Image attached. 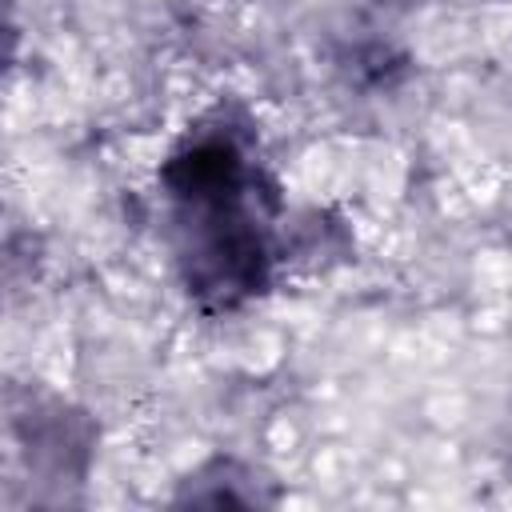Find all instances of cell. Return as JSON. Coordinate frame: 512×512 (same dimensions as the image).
Segmentation results:
<instances>
[{"instance_id": "obj_2", "label": "cell", "mask_w": 512, "mask_h": 512, "mask_svg": "<svg viewBox=\"0 0 512 512\" xmlns=\"http://www.w3.org/2000/svg\"><path fill=\"white\" fill-rule=\"evenodd\" d=\"M260 480L252 468H244L232 456H216L204 468L188 476V484L176 492V504H264Z\"/></svg>"}, {"instance_id": "obj_1", "label": "cell", "mask_w": 512, "mask_h": 512, "mask_svg": "<svg viewBox=\"0 0 512 512\" xmlns=\"http://www.w3.org/2000/svg\"><path fill=\"white\" fill-rule=\"evenodd\" d=\"M168 236L188 300L208 312H236L272 280V184L248 136L212 116L184 132L160 164Z\"/></svg>"}]
</instances>
